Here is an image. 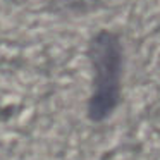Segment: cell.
Returning <instances> with one entry per match:
<instances>
[{
  "label": "cell",
  "instance_id": "1",
  "mask_svg": "<svg viewBox=\"0 0 160 160\" xmlns=\"http://www.w3.org/2000/svg\"><path fill=\"white\" fill-rule=\"evenodd\" d=\"M93 86L88 100V119L103 122L115 112L121 102L122 45L110 31H102L90 43Z\"/></svg>",
  "mask_w": 160,
  "mask_h": 160
}]
</instances>
